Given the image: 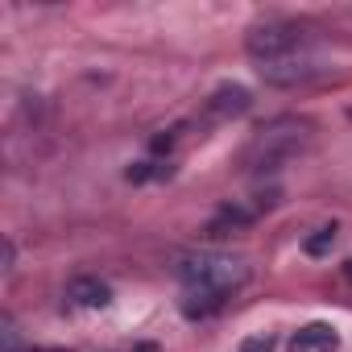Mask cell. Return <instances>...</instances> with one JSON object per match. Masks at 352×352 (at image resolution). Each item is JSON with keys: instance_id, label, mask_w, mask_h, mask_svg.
Listing matches in <instances>:
<instances>
[{"instance_id": "cell-12", "label": "cell", "mask_w": 352, "mask_h": 352, "mask_svg": "<svg viewBox=\"0 0 352 352\" xmlns=\"http://www.w3.org/2000/svg\"><path fill=\"white\" fill-rule=\"evenodd\" d=\"M0 352H21V331L13 315H0Z\"/></svg>"}, {"instance_id": "cell-7", "label": "cell", "mask_w": 352, "mask_h": 352, "mask_svg": "<svg viewBox=\"0 0 352 352\" xmlns=\"http://www.w3.org/2000/svg\"><path fill=\"white\" fill-rule=\"evenodd\" d=\"M336 348H340V336L327 323H307L290 336V352H336Z\"/></svg>"}, {"instance_id": "cell-6", "label": "cell", "mask_w": 352, "mask_h": 352, "mask_svg": "<svg viewBox=\"0 0 352 352\" xmlns=\"http://www.w3.org/2000/svg\"><path fill=\"white\" fill-rule=\"evenodd\" d=\"M249 104H253L249 87H241V83H224V87H216V91H212V100H208V116L228 120V116L249 112Z\"/></svg>"}, {"instance_id": "cell-9", "label": "cell", "mask_w": 352, "mask_h": 352, "mask_svg": "<svg viewBox=\"0 0 352 352\" xmlns=\"http://www.w3.org/2000/svg\"><path fill=\"white\" fill-rule=\"evenodd\" d=\"M253 216H257V212H249V208H241V204H228V208L208 224V236H224V232H232V228H245V224H253Z\"/></svg>"}, {"instance_id": "cell-13", "label": "cell", "mask_w": 352, "mask_h": 352, "mask_svg": "<svg viewBox=\"0 0 352 352\" xmlns=\"http://www.w3.org/2000/svg\"><path fill=\"white\" fill-rule=\"evenodd\" d=\"M241 352H274V336H270V331H261V336H249V340L241 344Z\"/></svg>"}, {"instance_id": "cell-3", "label": "cell", "mask_w": 352, "mask_h": 352, "mask_svg": "<svg viewBox=\"0 0 352 352\" xmlns=\"http://www.w3.org/2000/svg\"><path fill=\"white\" fill-rule=\"evenodd\" d=\"M307 137H311V124H307V120H294V116H286V120H274L270 129H261V137L253 141L249 157H253L257 166H274L278 157L294 153V149H298Z\"/></svg>"}, {"instance_id": "cell-10", "label": "cell", "mask_w": 352, "mask_h": 352, "mask_svg": "<svg viewBox=\"0 0 352 352\" xmlns=\"http://www.w3.org/2000/svg\"><path fill=\"white\" fill-rule=\"evenodd\" d=\"M331 245H336V224H327V228H315V232L302 241V249H307L311 257H323V253H331Z\"/></svg>"}, {"instance_id": "cell-14", "label": "cell", "mask_w": 352, "mask_h": 352, "mask_svg": "<svg viewBox=\"0 0 352 352\" xmlns=\"http://www.w3.org/2000/svg\"><path fill=\"white\" fill-rule=\"evenodd\" d=\"M344 278H348V282H352V261H348V265H344Z\"/></svg>"}, {"instance_id": "cell-2", "label": "cell", "mask_w": 352, "mask_h": 352, "mask_svg": "<svg viewBox=\"0 0 352 352\" xmlns=\"http://www.w3.org/2000/svg\"><path fill=\"white\" fill-rule=\"evenodd\" d=\"M307 30L302 25H294V21H265V25H257L249 38H245V46H249V54L257 58V63H274V58H290V54H307Z\"/></svg>"}, {"instance_id": "cell-1", "label": "cell", "mask_w": 352, "mask_h": 352, "mask_svg": "<svg viewBox=\"0 0 352 352\" xmlns=\"http://www.w3.org/2000/svg\"><path fill=\"white\" fill-rule=\"evenodd\" d=\"M174 270H179L183 286H204V290H216L224 298L249 282V261L236 257V253H216V249L191 253V257H183Z\"/></svg>"}, {"instance_id": "cell-4", "label": "cell", "mask_w": 352, "mask_h": 352, "mask_svg": "<svg viewBox=\"0 0 352 352\" xmlns=\"http://www.w3.org/2000/svg\"><path fill=\"white\" fill-rule=\"evenodd\" d=\"M323 67L311 54H290V58H274V63H257V75L274 87H298L307 79H315Z\"/></svg>"}, {"instance_id": "cell-11", "label": "cell", "mask_w": 352, "mask_h": 352, "mask_svg": "<svg viewBox=\"0 0 352 352\" xmlns=\"http://www.w3.org/2000/svg\"><path fill=\"white\" fill-rule=\"evenodd\" d=\"M149 179H170V166H153V162L129 166V183H149Z\"/></svg>"}, {"instance_id": "cell-8", "label": "cell", "mask_w": 352, "mask_h": 352, "mask_svg": "<svg viewBox=\"0 0 352 352\" xmlns=\"http://www.w3.org/2000/svg\"><path fill=\"white\" fill-rule=\"evenodd\" d=\"M179 307H183L187 319H208V315H216L224 307V294L204 290V286H183V302Z\"/></svg>"}, {"instance_id": "cell-5", "label": "cell", "mask_w": 352, "mask_h": 352, "mask_svg": "<svg viewBox=\"0 0 352 352\" xmlns=\"http://www.w3.org/2000/svg\"><path fill=\"white\" fill-rule=\"evenodd\" d=\"M108 302H112V290H108V282H100V278H75V282L67 286V307L104 311Z\"/></svg>"}]
</instances>
